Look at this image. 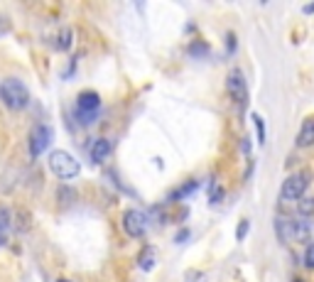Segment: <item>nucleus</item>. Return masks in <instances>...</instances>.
Listing matches in <instances>:
<instances>
[{"label": "nucleus", "mask_w": 314, "mask_h": 282, "mask_svg": "<svg viewBox=\"0 0 314 282\" xmlns=\"http://www.w3.org/2000/svg\"><path fill=\"white\" fill-rule=\"evenodd\" d=\"M157 265V255H155V248L152 246H145V248L140 250V255H138V268L143 272H152Z\"/></svg>", "instance_id": "11"}, {"label": "nucleus", "mask_w": 314, "mask_h": 282, "mask_svg": "<svg viewBox=\"0 0 314 282\" xmlns=\"http://www.w3.org/2000/svg\"><path fill=\"white\" fill-rule=\"evenodd\" d=\"M209 52H211V47L206 45V42H202V39H194V42L189 45V56L204 59V56H209Z\"/></svg>", "instance_id": "14"}, {"label": "nucleus", "mask_w": 314, "mask_h": 282, "mask_svg": "<svg viewBox=\"0 0 314 282\" xmlns=\"http://www.w3.org/2000/svg\"><path fill=\"white\" fill-rule=\"evenodd\" d=\"M226 91H228V96L238 106V111H246L248 108V81H246V74L241 69H231L228 71V76H226Z\"/></svg>", "instance_id": "6"}, {"label": "nucleus", "mask_w": 314, "mask_h": 282, "mask_svg": "<svg viewBox=\"0 0 314 282\" xmlns=\"http://www.w3.org/2000/svg\"><path fill=\"white\" fill-rule=\"evenodd\" d=\"M111 152H113V143L108 137H96V140L91 143V159H93L96 165L106 162V159L111 157Z\"/></svg>", "instance_id": "10"}, {"label": "nucleus", "mask_w": 314, "mask_h": 282, "mask_svg": "<svg viewBox=\"0 0 314 282\" xmlns=\"http://www.w3.org/2000/svg\"><path fill=\"white\" fill-rule=\"evenodd\" d=\"M10 20H8V17H5V15H0V37H3V34H8L10 32Z\"/></svg>", "instance_id": "23"}, {"label": "nucleus", "mask_w": 314, "mask_h": 282, "mask_svg": "<svg viewBox=\"0 0 314 282\" xmlns=\"http://www.w3.org/2000/svg\"><path fill=\"white\" fill-rule=\"evenodd\" d=\"M295 145L300 150H307V147H314V115H307L300 125V133H297V140Z\"/></svg>", "instance_id": "9"}, {"label": "nucleus", "mask_w": 314, "mask_h": 282, "mask_svg": "<svg viewBox=\"0 0 314 282\" xmlns=\"http://www.w3.org/2000/svg\"><path fill=\"white\" fill-rule=\"evenodd\" d=\"M224 199V189L216 184V179H211V189H209V202L211 204H219Z\"/></svg>", "instance_id": "17"}, {"label": "nucleus", "mask_w": 314, "mask_h": 282, "mask_svg": "<svg viewBox=\"0 0 314 282\" xmlns=\"http://www.w3.org/2000/svg\"><path fill=\"white\" fill-rule=\"evenodd\" d=\"M10 226H12V214H10V209L0 206V236H3V238L8 236Z\"/></svg>", "instance_id": "15"}, {"label": "nucleus", "mask_w": 314, "mask_h": 282, "mask_svg": "<svg viewBox=\"0 0 314 282\" xmlns=\"http://www.w3.org/2000/svg\"><path fill=\"white\" fill-rule=\"evenodd\" d=\"M0 101L10 111H23L30 103V91L20 79H5L0 84Z\"/></svg>", "instance_id": "4"}, {"label": "nucleus", "mask_w": 314, "mask_h": 282, "mask_svg": "<svg viewBox=\"0 0 314 282\" xmlns=\"http://www.w3.org/2000/svg\"><path fill=\"white\" fill-rule=\"evenodd\" d=\"M52 135H54V130H52L49 125H45V123L34 125L32 133H30V143H27V147H30V157H40L47 147H49Z\"/></svg>", "instance_id": "7"}, {"label": "nucleus", "mask_w": 314, "mask_h": 282, "mask_svg": "<svg viewBox=\"0 0 314 282\" xmlns=\"http://www.w3.org/2000/svg\"><path fill=\"white\" fill-rule=\"evenodd\" d=\"M302 263H304V268H307V270H314V243H307V250H304Z\"/></svg>", "instance_id": "19"}, {"label": "nucleus", "mask_w": 314, "mask_h": 282, "mask_svg": "<svg viewBox=\"0 0 314 282\" xmlns=\"http://www.w3.org/2000/svg\"><path fill=\"white\" fill-rule=\"evenodd\" d=\"M292 282H302V280H300V277H297V280H292Z\"/></svg>", "instance_id": "28"}, {"label": "nucleus", "mask_w": 314, "mask_h": 282, "mask_svg": "<svg viewBox=\"0 0 314 282\" xmlns=\"http://www.w3.org/2000/svg\"><path fill=\"white\" fill-rule=\"evenodd\" d=\"M248 228H250V221H248V218H243V221L238 224V228H235V240H246Z\"/></svg>", "instance_id": "21"}, {"label": "nucleus", "mask_w": 314, "mask_h": 282, "mask_svg": "<svg viewBox=\"0 0 314 282\" xmlns=\"http://www.w3.org/2000/svg\"><path fill=\"white\" fill-rule=\"evenodd\" d=\"M71 45H74V30H71V27H62V30H59V34H56L54 47L59 49V52H69V49H71Z\"/></svg>", "instance_id": "12"}, {"label": "nucleus", "mask_w": 314, "mask_h": 282, "mask_svg": "<svg viewBox=\"0 0 314 282\" xmlns=\"http://www.w3.org/2000/svg\"><path fill=\"white\" fill-rule=\"evenodd\" d=\"M123 228L130 238H143L147 231V216L140 209H128L123 214Z\"/></svg>", "instance_id": "8"}, {"label": "nucleus", "mask_w": 314, "mask_h": 282, "mask_svg": "<svg viewBox=\"0 0 314 282\" xmlns=\"http://www.w3.org/2000/svg\"><path fill=\"white\" fill-rule=\"evenodd\" d=\"M47 165L52 169V174L59 177L62 182H71L78 177V172H81V165H78V159L67 152V150H52L49 152V157H47Z\"/></svg>", "instance_id": "2"}, {"label": "nucleus", "mask_w": 314, "mask_h": 282, "mask_svg": "<svg viewBox=\"0 0 314 282\" xmlns=\"http://www.w3.org/2000/svg\"><path fill=\"white\" fill-rule=\"evenodd\" d=\"M184 282H209V277H206V272H202V270H189L184 275Z\"/></svg>", "instance_id": "20"}, {"label": "nucleus", "mask_w": 314, "mask_h": 282, "mask_svg": "<svg viewBox=\"0 0 314 282\" xmlns=\"http://www.w3.org/2000/svg\"><path fill=\"white\" fill-rule=\"evenodd\" d=\"M101 113V96L96 91H81L76 96V106H74V115H76L78 125H93L99 120Z\"/></svg>", "instance_id": "3"}, {"label": "nucleus", "mask_w": 314, "mask_h": 282, "mask_svg": "<svg viewBox=\"0 0 314 282\" xmlns=\"http://www.w3.org/2000/svg\"><path fill=\"white\" fill-rule=\"evenodd\" d=\"M184 240H189V231L184 228V231H180L177 236H174V243H184Z\"/></svg>", "instance_id": "24"}, {"label": "nucleus", "mask_w": 314, "mask_h": 282, "mask_svg": "<svg viewBox=\"0 0 314 282\" xmlns=\"http://www.w3.org/2000/svg\"><path fill=\"white\" fill-rule=\"evenodd\" d=\"M233 49H235V34L228 32L226 34V52H228V54H233Z\"/></svg>", "instance_id": "22"}, {"label": "nucleus", "mask_w": 314, "mask_h": 282, "mask_svg": "<svg viewBox=\"0 0 314 282\" xmlns=\"http://www.w3.org/2000/svg\"><path fill=\"white\" fill-rule=\"evenodd\" d=\"M197 189H199V182H197V179H189L187 184H182L180 189H174V192L169 194V199H172V202H180V199H187V196H189L191 192H197Z\"/></svg>", "instance_id": "13"}, {"label": "nucleus", "mask_w": 314, "mask_h": 282, "mask_svg": "<svg viewBox=\"0 0 314 282\" xmlns=\"http://www.w3.org/2000/svg\"><path fill=\"white\" fill-rule=\"evenodd\" d=\"M275 231L287 243H309V238H312V224L304 218H297V216H278Z\"/></svg>", "instance_id": "1"}, {"label": "nucleus", "mask_w": 314, "mask_h": 282, "mask_svg": "<svg viewBox=\"0 0 314 282\" xmlns=\"http://www.w3.org/2000/svg\"><path fill=\"white\" fill-rule=\"evenodd\" d=\"M56 282H71V280H67V277H62V280H56Z\"/></svg>", "instance_id": "26"}, {"label": "nucleus", "mask_w": 314, "mask_h": 282, "mask_svg": "<svg viewBox=\"0 0 314 282\" xmlns=\"http://www.w3.org/2000/svg\"><path fill=\"white\" fill-rule=\"evenodd\" d=\"M3 243H5V238H3V236H0V246H3Z\"/></svg>", "instance_id": "27"}, {"label": "nucleus", "mask_w": 314, "mask_h": 282, "mask_svg": "<svg viewBox=\"0 0 314 282\" xmlns=\"http://www.w3.org/2000/svg\"><path fill=\"white\" fill-rule=\"evenodd\" d=\"M300 216H314V196L300 199Z\"/></svg>", "instance_id": "18"}, {"label": "nucleus", "mask_w": 314, "mask_h": 282, "mask_svg": "<svg viewBox=\"0 0 314 282\" xmlns=\"http://www.w3.org/2000/svg\"><path fill=\"white\" fill-rule=\"evenodd\" d=\"M304 12L309 15V12H314V3H309V5H304Z\"/></svg>", "instance_id": "25"}, {"label": "nucleus", "mask_w": 314, "mask_h": 282, "mask_svg": "<svg viewBox=\"0 0 314 282\" xmlns=\"http://www.w3.org/2000/svg\"><path fill=\"white\" fill-rule=\"evenodd\" d=\"M309 184H312V172L309 169L292 172L290 177L282 182L280 199L282 202H300V199H304V192L309 189Z\"/></svg>", "instance_id": "5"}, {"label": "nucleus", "mask_w": 314, "mask_h": 282, "mask_svg": "<svg viewBox=\"0 0 314 282\" xmlns=\"http://www.w3.org/2000/svg\"><path fill=\"white\" fill-rule=\"evenodd\" d=\"M250 118H253L256 130H258V145H265V123H263V115H260V113H253Z\"/></svg>", "instance_id": "16"}]
</instances>
